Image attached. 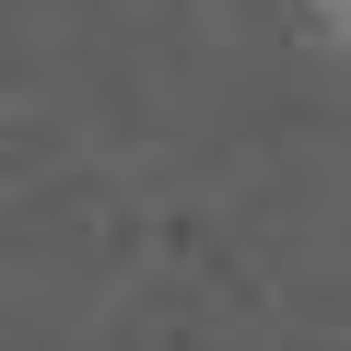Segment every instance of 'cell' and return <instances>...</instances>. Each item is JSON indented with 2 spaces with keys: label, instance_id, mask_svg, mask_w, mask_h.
<instances>
[{
  "label": "cell",
  "instance_id": "obj_1",
  "mask_svg": "<svg viewBox=\"0 0 351 351\" xmlns=\"http://www.w3.org/2000/svg\"><path fill=\"white\" fill-rule=\"evenodd\" d=\"M316 24H328V36H339V47H351V0H316Z\"/></svg>",
  "mask_w": 351,
  "mask_h": 351
}]
</instances>
